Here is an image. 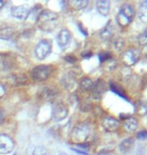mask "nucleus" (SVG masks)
<instances>
[{
    "instance_id": "obj_28",
    "label": "nucleus",
    "mask_w": 147,
    "mask_h": 155,
    "mask_svg": "<svg viewBox=\"0 0 147 155\" xmlns=\"http://www.w3.org/2000/svg\"><path fill=\"white\" fill-rule=\"evenodd\" d=\"M32 155H46L48 152L43 147H34L32 148Z\"/></svg>"
},
{
    "instance_id": "obj_35",
    "label": "nucleus",
    "mask_w": 147,
    "mask_h": 155,
    "mask_svg": "<svg viewBox=\"0 0 147 155\" xmlns=\"http://www.w3.org/2000/svg\"><path fill=\"white\" fill-rule=\"evenodd\" d=\"M73 150L75 151V152H77V153H79L81 155H89L88 153H86V152H84V151H81V150H78V149H74L73 148Z\"/></svg>"
},
{
    "instance_id": "obj_38",
    "label": "nucleus",
    "mask_w": 147,
    "mask_h": 155,
    "mask_svg": "<svg viewBox=\"0 0 147 155\" xmlns=\"http://www.w3.org/2000/svg\"><path fill=\"white\" fill-rule=\"evenodd\" d=\"M59 155H67V154H65V153H61V154H59Z\"/></svg>"
},
{
    "instance_id": "obj_9",
    "label": "nucleus",
    "mask_w": 147,
    "mask_h": 155,
    "mask_svg": "<svg viewBox=\"0 0 147 155\" xmlns=\"http://www.w3.org/2000/svg\"><path fill=\"white\" fill-rule=\"evenodd\" d=\"M30 13V8L27 5H20V6H14L11 9V14L12 16L16 19L24 20L26 19L27 16Z\"/></svg>"
},
{
    "instance_id": "obj_4",
    "label": "nucleus",
    "mask_w": 147,
    "mask_h": 155,
    "mask_svg": "<svg viewBox=\"0 0 147 155\" xmlns=\"http://www.w3.org/2000/svg\"><path fill=\"white\" fill-rule=\"evenodd\" d=\"M141 58V51L138 48H130L122 55V61L125 67H131L137 64Z\"/></svg>"
},
{
    "instance_id": "obj_11",
    "label": "nucleus",
    "mask_w": 147,
    "mask_h": 155,
    "mask_svg": "<svg viewBox=\"0 0 147 155\" xmlns=\"http://www.w3.org/2000/svg\"><path fill=\"white\" fill-rule=\"evenodd\" d=\"M102 125L104 127V129L108 132H114L119 128V121L114 117H105L103 119Z\"/></svg>"
},
{
    "instance_id": "obj_26",
    "label": "nucleus",
    "mask_w": 147,
    "mask_h": 155,
    "mask_svg": "<svg viewBox=\"0 0 147 155\" xmlns=\"http://www.w3.org/2000/svg\"><path fill=\"white\" fill-rule=\"evenodd\" d=\"M112 58V54L111 52H108V51H104V52H101L99 54V60L101 63H105L107 61H110Z\"/></svg>"
},
{
    "instance_id": "obj_33",
    "label": "nucleus",
    "mask_w": 147,
    "mask_h": 155,
    "mask_svg": "<svg viewBox=\"0 0 147 155\" xmlns=\"http://www.w3.org/2000/svg\"><path fill=\"white\" fill-rule=\"evenodd\" d=\"M4 119H5V113L1 108H0V124L4 122Z\"/></svg>"
},
{
    "instance_id": "obj_13",
    "label": "nucleus",
    "mask_w": 147,
    "mask_h": 155,
    "mask_svg": "<svg viewBox=\"0 0 147 155\" xmlns=\"http://www.w3.org/2000/svg\"><path fill=\"white\" fill-rule=\"evenodd\" d=\"M58 40V45H59V48H65V46L68 45V43L71 41V32L68 29H62L58 32V35L57 36Z\"/></svg>"
},
{
    "instance_id": "obj_6",
    "label": "nucleus",
    "mask_w": 147,
    "mask_h": 155,
    "mask_svg": "<svg viewBox=\"0 0 147 155\" xmlns=\"http://www.w3.org/2000/svg\"><path fill=\"white\" fill-rule=\"evenodd\" d=\"M51 51H52V42H51V40H48V39L39 40V42L37 43V45L35 46V49H34L35 57L38 58V60L45 58L51 54Z\"/></svg>"
},
{
    "instance_id": "obj_37",
    "label": "nucleus",
    "mask_w": 147,
    "mask_h": 155,
    "mask_svg": "<svg viewBox=\"0 0 147 155\" xmlns=\"http://www.w3.org/2000/svg\"><path fill=\"white\" fill-rule=\"evenodd\" d=\"M143 52H144V54H145L147 55V45L145 46V48H144V49H143Z\"/></svg>"
},
{
    "instance_id": "obj_25",
    "label": "nucleus",
    "mask_w": 147,
    "mask_h": 155,
    "mask_svg": "<svg viewBox=\"0 0 147 155\" xmlns=\"http://www.w3.org/2000/svg\"><path fill=\"white\" fill-rule=\"evenodd\" d=\"M42 95L45 99H52L55 96V92L49 88H45L42 90Z\"/></svg>"
},
{
    "instance_id": "obj_5",
    "label": "nucleus",
    "mask_w": 147,
    "mask_h": 155,
    "mask_svg": "<svg viewBox=\"0 0 147 155\" xmlns=\"http://www.w3.org/2000/svg\"><path fill=\"white\" fill-rule=\"evenodd\" d=\"M52 67L48 66V64H42V66H37L33 68L31 71V78L34 81L37 82H42V81L46 80L48 78L51 76L52 74Z\"/></svg>"
},
{
    "instance_id": "obj_32",
    "label": "nucleus",
    "mask_w": 147,
    "mask_h": 155,
    "mask_svg": "<svg viewBox=\"0 0 147 155\" xmlns=\"http://www.w3.org/2000/svg\"><path fill=\"white\" fill-rule=\"evenodd\" d=\"M4 94H5V87L3 84L0 83V99L4 96Z\"/></svg>"
},
{
    "instance_id": "obj_34",
    "label": "nucleus",
    "mask_w": 147,
    "mask_h": 155,
    "mask_svg": "<svg viewBox=\"0 0 147 155\" xmlns=\"http://www.w3.org/2000/svg\"><path fill=\"white\" fill-rule=\"evenodd\" d=\"M84 58H90L93 55V54L91 51H88V52H84V54H82Z\"/></svg>"
},
{
    "instance_id": "obj_7",
    "label": "nucleus",
    "mask_w": 147,
    "mask_h": 155,
    "mask_svg": "<svg viewBox=\"0 0 147 155\" xmlns=\"http://www.w3.org/2000/svg\"><path fill=\"white\" fill-rule=\"evenodd\" d=\"M91 91H92L93 99H95V100H101L106 91H107V85H106V83L103 80L99 79L94 83L93 88Z\"/></svg>"
},
{
    "instance_id": "obj_10",
    "label": "nucleus",
    "mask_w": 147,
    "mask_h": 155,
    "mask_svg": "<svg viewBox=\"0 0 147 155\" xmlns=\"http://www.w3.org/2000/svg\"><path fill=\"white\" fill-rule=\"evenodd\" d=\"M68 116V109L62 103H58L52 107V117L55 121H62Z\"/></svg>"
},
{
    "instance_id": "obj_39",
    "label": "nucleus",
    "mask_w": 147,
    "mask_h": 155,
    "mask_svg": "<svg viewBox=\"0 0 147 155\" xmlns=\"http://www.w3.org/2000/svg\"><path fill=\"white\" fill-rule=\"evenodd\" d=\"M14 155H15V154H14Z\"/></svg>"
},
{
    "instance_id": "obj_19",
    "label": "nucleus",
    "mask_w": 147,
    "mask_h": 155,
    "mask_svg": "<svg viewBox=\"0 0 147 155\" xmlns=\"http://www.w3.org/2000/svg\"><path fill=\"white\" fill-rule=\"evenodd\" d=\"M15 35V30L12 27H4L0 29V38L1 39H12Z\"/></svg>"
},
{
    "instance_id": "obj_17",
    "label": "nucleus",
    "mask_w": 147,
    "mask_h": 155,
    "mask_svg": "<svg viewBox=\"0 0 147 155\" xmlns=\"http://www.w3.org/2000/svg\"><path fill=\"white\" fill-rule=\"evenodd\" d=\"M62 84L65 89H72L76 84V78L72 73H68L62 77Z\"/></svg>"
},
{
    "instance_id": "obj_31",
    "label": "nucleus",
    "mask_w": 147,
    "mask_h": 155,
    "mask_svg": "<svg viewBox=\"0 0 147 155\" xmlns=\"http://www.w3.org/2000/svg\"><path fill=\"white\" fill-rule=\"evenodd\" d=\"M78 27H79V29H80V31L83 33L84 35L85 36H87L88 35V31H87V29L85 28V27L83 26V24H81V23H79L78 24Z\"/></svg>"
},
{
    "instance_id": "obj_14",
    "label": "nucleus",
    "mask_w": 147,
    "mask_h": 155,
    "mask_svg": "<svg viewBox=\"0 0 147 155\" xmlns=\"http://www.w3.org/2000/svg\"><path fill=\"white\" fill-rule=\"evenodd\" d=\"M96 7L97 10L103 16H108L110 13V7H111V3L108 0H99L96 3Z\"/></svg>"
},
{
    "instance_id": "obj_29",
    "label": "nucleus",
    "mask_w": 147,
    "mask_h": 155,
    "mask_svg": "<svg viewBox=\"0 0 147 155\" xmlns=\"http://www.w3.org/2000/svg\"><path fill=\"white\" fill-rule=\"evenodd\" d=\"M137 139L138 140H146L147 139V130H142L137 133Z\"/></svg>"
},
{
    "instance_id": "obj_1",
    "label": "nucleus",
    "mask_w": 147,
    "mask_h": 155,
    "mask_svg": "<svg viewBox=\"0 0 147 155\" xmlns=\"http://www.w3.org/2000/svg\"><path fill=\"white\" fill-rule=\"evenodd\" d=\"M58 15L54 11L45 10L38 15L36 19V24L39 29L43 31H52L58 25Z\"/></svg>"
},
{
    "instance_id": "obj_36",
    "label": "nucleus",
    "mask_w": 147,
    "mask_h": 155,
    "mask_svg": "<svg viewBox=\"0 0 147 155\" xmlns=\"http://www.w3.org/2000/svg\"><path fill=\"white\" fill-rule=\"evenodd\" d=\"M5 4V1H3V0H0V9H1L3 6Z\"/></svg>"
},
{
    "instance_id": "obj_18",
    "label": "nucleus",
    "mask_w": 147,
    "mask_h": 155,
    "mask_svg": "<svg viewBox=\"0 0 147 155\" xmlns=\"http://www.w3.org/2000/svg\"><path fill=\"white\" fill-rule=\"evenodd\" d=\"M138 127V121L136 118L129 117L124 120V128L127 130L128 132H134Z\"/></svg>"
},
{
    "instance_id": "obj_23",
    "label": "nucleus",
    "mask_w": 147,
    "mask_h": 155,
    "mask_svg": "<svg viewBox=\"0 0 147 155\" xmlns=\"http://www.w3.org/2000/svg\"><path fill=\"white\" fill-rule=\"evenodd\" d=\"M88 4H89V1H87V0H77V1L72 2V5H73L76 9H78V10L84 9L88 6Z\"/></svg>"
},
{
    "instance_id": "obj_2",
    "label": "nucleus",
    "mask_w": 147,
    "mask_h": 155,
    "mask_svg": "<svg viewBox=\"0 0 147 155\" xmlns=\"http://www.w3.org/2000/svg\"><path fill=\"white\" fill-rule=\"evenodd\" d=\"M134 16H135V10H134L133 6L125 3L119 9L116 20L120 26H127L132 22Z\"/></svg>"
},
{
    "instance_id": "obj_15",
    "label": "nucleus",
    "mask_w": 147,
    "mask_h": 155,
    "mask_svg": "<svg viewBox=\"0 0 147 155\" xmlns=\"http://www.w3.org/2000/svg\"><path fill=\"white\" fill-rule=\"evenodd\" d=\"M134 144H135V141H134L133 138L130 137V138L125 139V140L122 141L120 143V145H119V151L123 154H126L132 149Z\"/></svg>"
},
{
    "instance_id": "obj_12",
    "label": "nucleus",
    "mask_w": 147,
    "mask_h": 155,
    "mask_svg": "<svg viewBox=\"0 0 147 155\" xmlns=\"http://www.w3.org/2000/svg\"><path fill=\"white\" fill-rule=\"evenodd\" d=\"M100 38H101L104 41H109L111 40L112 38L114 35V25L111 21L106 24V25L103 27V28L100 30Z\"/></svg>"
},
{
    "instance_id": "obj_8",
    "label": "nucleus",
    "mask_w": 147,
    "mask_h": 155,
    "mask_svg": "<svg viewBox=\"0 0 147 155\" xmlns=\"http://www.w3.org/2000/svg\"><path fill=\"white\" fill-rule=\"evenodd\" d=\"M14 148L13 140L6 134H0V154H7Z\"/></svg>"
},
{
    "instance_id": "obj_16",
    "label": "nucleus",
    "mask_w": 147,
    "mask_h": 155,
    "mask_svg": "<svg viewBox=\"0 0 147 155\" xmlns=\"http://www.w3.org/2000/svg\"><path fill=\"white\" fill-rule=\"evenodd\" d=\"M109 88L113 93H115L116 95H118L119 97H121L122 99H124V100H127L129 101V99L127 98V96L125 95V91L123 90L121 86L117 85L116 83H114L113 81H110V83H109Z\"/></svg>"
},
{
    "instance_id": "obj_24",
    "label": "nucleus",
    "mask_w": 147,
    "mask_h": 155,
    "mask_svg": "<svg viewBox=\"0 0 147 155\" xmlns=\"http://www.w3.org/2000/svg\"><path fill=\"white\" fill-rule=\"evenodd\" d=\"M138 43L142 46L147 45V28H145L138 36Z\"/></svg>"
},
{
    "instance_id": "obj_21",
    "label": "nucleus",
    "mask_w": 147,
    "mask_h": 155,
    "mask_svg": "<svg viewBox=\"0 0 147 155\" xmlns=\"http://www.w3.org/2000/svg\"><path fill=\"white\" fill-rule=\"evenodd\" d=\"M138 17L144 23H147V0L146 1H143L140 4L138 9Z\"/></svg>"
},
{
    "instance_id": "obj_3",
    "label": "nucleus",
    "mask_w": 147,
    "mask_h": 155,
    "mask_svg": "<svg viewBox=\"0 0 147 155\" xmlns=\"http://www.w3.org/2000/svg\"><path fill=\"white\" fill-rule=\"evenodd\" d=\"M91 129L89 124L87 123H80L74 127L73 131H72L71 137L75 143L82 144L86 143V140L88 139L90 135Z\"/></svg>"
},
{
    "instance_id": "obj_20",
    "label": "nucleus",
    "mask_w": 147,
    "mask_h": 155,
    "mask_svg": "<svg viewBox=\"0 0 147 155\" xmlns=\"http://www.w3.org/2000/svg\"><path fill=\"white\" fill-rule=\"evenodd\" d=\"M79 85H80V88L83 90V91H91L93 88V85H94V82L92 80L90 79L88 77H85L83 79L80 80L79 82Z\"/></svg>"
},
{
    "instance_id": "obj_30",
    "label": "nucleus",
    "mask_w": 147,
    "mask_h": 155,
    "mask_svg": "<svg viewBox=\"0 0 147 155\" xmlns=\"http://www.w3.org/2000/svg\"><path fill=\"white\" fill-rule=\"evenodd\" d=\"M65 60L67 61H68V63H71V64H74L77 61V58H75L74 55H67V57H65Z\"/></svg>"
},
{
    "instance_id": "obj_27",
    "label": "nucleus",
    "mask_w": 147,
    "mask_h": 155,
    "mask_svg": "<svg viewBox=\"0 0 147 155\" xmlns=\"http://www.w3.org/2000/svg\"><path fill=\"white\" fill-rule=\"evenodd\" d=\"M136 109H137V112H138L140 115H145L147 112V107L144 105V103H141V102L137 103Z\"/></svg>"
},
{
    "instance_id": "obj_22",
    "label": "nucleus",
    "mask_w": 147,
    "mask_h": 155,
    "mask_svg": "<svg viewBox=\"0 0 147 155\" xmlns=\"http://www.w3.org/2000/svg\"><path fill=\"white\" fill-rule=\"evenodd\" d=\"M125 42L122 38H116L113 40V48L116 51H121L124 48Z\"/></svg>"
}]
</instances>
